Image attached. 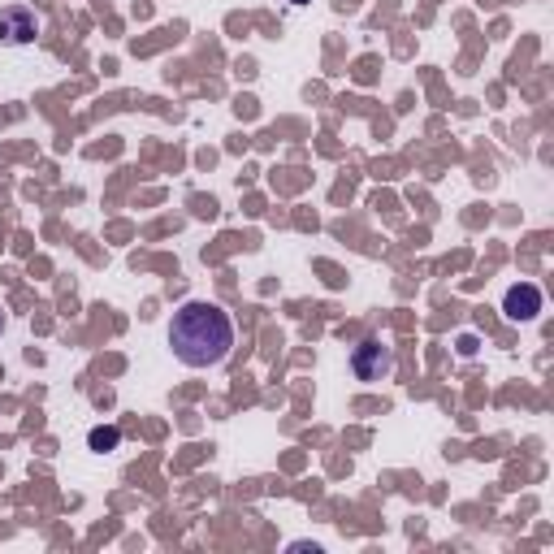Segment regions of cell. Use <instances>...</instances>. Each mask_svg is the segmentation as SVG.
Returning <instances> with one entry per match:
<instances>
[{"mask_svg":"<svg viewBox=\"0 0 554 554\" xmlns=\"http://www.w3.org/2000/svg\"><path fill=\"white\" fill-rule=\"evenodd\" d=\"M503 312L511 316V321H520V325L537 321V312H542V290H537L533 282L511 286V290H507V299H503Z\"/></svg>","mask_w":554,"mask_h":554,"instance_id":"4","label":"cell"},{"mask_svg":"<svg viewBox=\"0 0 554 554\" xmlns=\"http://www.w3.org/2000/svg\"><path fill=\"white\" fill-rule=\"evenodd\" d=\"M122 446V429L104 425V429H91V451H117Z\"/></svg>","mask_w":554,"mask_h":554,"instance_id":"5","label":"cell"},{"mask_svg":"<svg viewBox=\"0 0 554 554\" xmlns=\"http://www.w3.org/2000/svg\"><path fill=\"white\" fill-rule=\"evenodd\" d=\"M351 373L360 377V381H377V377H386L390 373V351L381 347V342H360V347L351 351Z\"/></svg>","mask_w":554,"mask_h":554,"instance_id":"3","label":"cell"},{"mask_svg":"<svg viewBox=\"0 0 554 554\" xmlns=\"http://www.w3.org/2000/svg\"><path fill=\"white\" fill-rule=\"evenodd\" d=\"M0 329H5V312H0Z\"/></svg>","mask_w":554,"mask_h":554,"instance_id":"7","label":"cell"},{"mask_svg":"<svg viewBox=\"0 0 554 554\" xmlns=\"http://www.w3.org/2000/svg\"><path fill=\"white\" fill-rule=\"evenodd\" d=\"M169 347L187 368H217L234 351V321L208 299L182 303L169 321Z\"/></svg>","mask_w":554,"mask_h":554,"instance_id":"1","label":"cell"},{"mask_svg":"<svg viewBox=\"0 0 554 554\" xmlns=\"http://www.w3.org/2000/svg\"><path fill=\"white\" fill-rule=\"evenodd\" d=\"M290 5H308V0H290Z\"/></svg>","mask_w":554,"mask_h":554,"instance_id":"6","label":"cell"},{"mask_svg":"<svg viewBox=\"0 0 554 554\" xmlns=\"http://www.w3.org/2000/svg\"><path fill=\"white\" fill-rule=\"evenodd\" d=\"M35 39H39V18H35V9H26V5L0 9V44L26 48V44H35Z\"/></svg>","mask_w":554,"mask_h":554,"instance_id":"2","label":"cell"}]
</instances>
